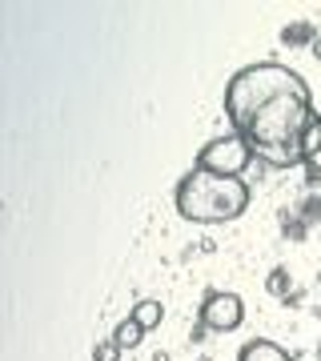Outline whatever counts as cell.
<instances>
[{"label":"cell","instance_id":"cell-10","mask_svg":"<svg viewBox=\"0 0 321 361\" xmlns=\"http://www.w3.org/2000/svg\"><path fill=\"white\" fill-rule=\"evenodd\" d=\"M265 289H269L273 297H285V301H289V289H293V277H289V269H281V265H277V269L269 273Z\"/></svg>","mask_w":321,"mask_h":361},{"label":"cell","instance_id":"cell-5","mask_svg":"<svg viewBox=\"0 0 321 361\" xmlns=\"http://www.w3.org/2000/svg\"><path fill=\"white\" fill-rule=\"evenodd\" d=\"M237 361H293L289 353H285L277 341H265V337H257V341H249V345L241 349V357Z\"/></svg>","mask_w":321,"mask_h":361},{"label":"cell","instance_id":"cell-1","mask_svg":"<svg viewBox=\"0 0 321 361\" xmlns=\"http://www.w3.org/2000/svg\"><path fill=\"white\" fill-rule=\"evenodd\" d=\"M225 116L233 133L245 137L253 157H261L265 165H305V141L317 125V113L309 85L289 65L261 61L233 73L225 89Z\"/></svg>","mask_w":321,"mask_h":361},{"label":"cell","instance_id":"cell-6","mask_svg":"<svg viewBox=\"0 0 321 361\" xmlns=\"http://www.w3.org/2000/svg\"><path fill=\"white\" fill-rule=\"evenodd\" d=\"M133 322L149 334V329H157V325L165 322V305H161L157 297H145V301H137V305H133Z\"/></svg>","mask_w":321,"mask_h":361},{"label":"cell","instance_id":"cell-11","mask_svg":"<svg viewBox=\"0 0 321 361\" xmlns=\"http://www.w3.org/2000/svg\"><path fill=\"white\" fill-rule=\"evenodd\" d=\"M121 357V345H116L113 337H109V341H101V345L92 349V361H116Z\"/></svg>","mask_w":321,"mask_h":361},{"label":"cell","instance_id":"cell-2","mask_svg":"<svg viewBox=\"0 0 321 361\" xmlns=\"http://www.w3.org/2000/svg\"><path fill=\"white\" fill-rule=\"evenodd\" d=\"M245 209H249V185L241 177H217L205 169H193L177 185V213L193 225L237 221Z\"/></svg>","mask_w":321,"mask_h":361},{"label":"cell","instance_id":"cell-7","mask_svg":"<svg viewBox=\"0 0 321 361\" xmlns=\"http://www.w3.org/2000/svg\"><path fill=\"white\" fill-rule=\"evenodd\" d=\"M305 173H309V180H321V116H317V125L309 129V141H305Z\"/></svg>","mask_w":321,"mask_h":361},{"label":"cell","instance_id":"cell-9","mask_svg":"<svg viewBox=\"0 0 321 361\" xmlns=\"http://www.w3.org/2000/svg\"><path fill=\"white\" fill-rule=\"evenodd\" d=\"M141 337H145V329H141L137 322H133V317H125V322H121V325L113 329V341H116L121 349H133V345H141Z\"/></svg>","mask_w":321,"mask_h":361},{"label":"cell","instance_id":"cell-12","mask_svg":"<svg viewBox=\"0 0 321 361\" xmlns=\"http://www.w3.org/2000/svg\"><path fill=\"white\" fill-rule=\"evenodd\" d=\"M309 52H313V56H317V61H321V37L313 40V44H309Z\"/></svg>","mask_w":321,"mask_h":361},{"label":"cell","instance_id":"cell-4","mask_svg":"<svg viewBox=\"0 0 321 361\" xmlns=\"http://www.w3.org/2000/svg\"><path fill=\"white\" fill-rule=\"evenodd\" d=\"M241 322H245V301L237 293H225V289L205 293V301H201V329H209V334H233Z\"/></svg>","mask_w":321,"mask_h":361},{"label":"cell","instance_id":"cell-8","mask_svg":"<svg viewBox=\"0 0 321 361\" xmlns=\"http://www.w3.org/2000/svg\"><path fill=\"white\" fill-rule=\"evenodd\" d=\"M317 37H321V32L309 25V20H297V25H285L281 28V40L289 44V49H297V44H313Z\"/></svg>","mask_w":321,"mask_h":361},{"label":"cell","instance_id":"cell-3","mask_svg":"<svg viewBox=\"0 0 321 361\" xmlns=\"http://www.w3.org/2000/svg\"><path fill=\"white\" fill-rule=\"evenodd\" d=\"M253 161V149L245 137L237 133H225V137H213V141L201 149L197 157V169H205V173H217V177H241L245 169Z\"/></svg>","mask_w":321,"mask_h":361}]
</instances>
